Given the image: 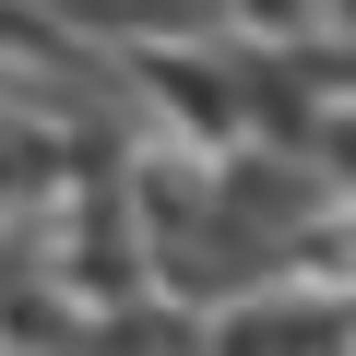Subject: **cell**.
Segmentation results:
<instances>
[{
	"label": "cell",
	"mask_w": 356,
	"mask_h": 356,
	"mask_svg": "<svg viewBox=\"0 0 356 356\" xmlns=\"http://www.w3.org/2000/svg\"><path fill=\"white\" fill-rule=\"evenodd\" d=\"M202 356H344V285H261L202 321Z\"/></svg>",
	"instance_id": "obj_1"
}]
</instances>
